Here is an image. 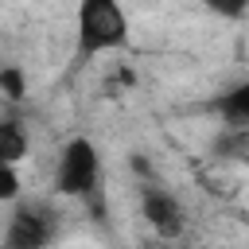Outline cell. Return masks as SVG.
I'll list each match as a JSON object with an SVG mask.
<instances>
[{
  "label": "cell",
  "mask_w": 249,
  "mask_h": 249,
  "mask_svg": "<svg viewBox=\"0 0 249 249\" xmlns=\"http://www.w3.org/2000/svg\"><path fill=\"white\" fill-rule=\"evenodd\" d=\"M0 198H4V202H16V198H19V175H16V167H8V163H0Z\"/></svg>",
  "instance_id": "obj_8"
},
{
  "label": "cell",
  "mask_w": 249,
  "mask_h": 249,
  "mask_svg": "<svg viewBox=\"0 0 249 249\" xmlns=\"http://www.w3.org/2000/svg\"><path fill=\"white\" fill-rule=\"evenodd\" d=\"M101 183V156L89 140L74 136L62 156H58V167H54V187L58 195H70V198H86L93 195V187Z\"/></svg>",
  "instance_id": "obj_2"
},
{
  "label": "cell",
  "mask_w": 249,
  "mask_h": 249,
  "mask_svg": "<svg viewBox=\"0 0 249 249\" xmlns=\"http://www.w3.org/2000/svg\"><path fill=\"white\" fill-rule=\"evenodd\" d=\"M218 109H222V117H226L233 128H249V78L237 82L230 93H222Z\"/></svg>",
  "instance_id": "obj_6"
},
{
  "label": "cell",
  "mask_w": 249,
  "mask_h": 249,
  "mask_svg": "<svg viewBox=\"0 0 249 249\" xmlns=\"http://www.w3.org/2000/svg\"><path fill=\"white\" fill-rule=\"evenodd\" d=\"M210 249H218V245H210Z\"/></svg>",
  "instance_id": "obj_9"
},
{
  "label": "cell",
  "mask_w": 249,
  "mask_h": 249,
  "mask_svg": "<svg viewBox=\"0 0 249 249\" xmlns=\"http://www.w3.org/2000/svg\"><path fill=\"white\" fill-rule=\"evenodd\" d=\"M140 206H144L148 226H152L160 237H179V233H183V206H179L175 195H167L163 187H144Z\"/></svg>",
  "instance_id": "obj_4"
},
{
  "label": "cell",
  "mask_w": 249,
  "mask_h": 249,
  "mask_svg": "<svg viewBox=\"0 0 249 249\" xmlns=\"http://www.w3.org/2000/svg\"><path fill=\"white\" fill-rule=\"evenodd\" d=\"M128 39V19L121 4L113 0H86L78 8V51L82 54H105L124 47Z\"/></svg>",
  "instance_id": "obj_1"
},
{
  "label": "cell",
  "mask_w": 249,
  "mask_h": 249,
  "mask_svg": "<svg viewBox=\"0 0 249 249\" xmlns=\"http://www.w3.org/2000/svg\"><path fill=\"white\" fill-rule=\"evenodd\" d=\"M27 152V132H23V124L16 121V117H4L0 121V163H8V167H16V160Z\"/></svg>",
  "instance_id": "obj_5"
},
{
  "label": "cell",
  "mask_w": 249,
  "mask_h": 249,
  "mask_svg": "<svg viewBox=\"0 0 249 249\" xmlns=\"http://www.w3.org/2000/svg\"><path fill=\"white\" fill-rule=\"evenodd\" d=\"M0 93H4V101H12V105L23 101L27 89H23V70H19V66H4V70H0Z\"/></svg>",
  "instance_id": "obj_7"
},
{
  "label": "cell",
  "mask_w": 249,
  "mask_h": 249,
  "mask_svg": "<svg viewBox=\"0 0 249 249\" xmlns=\"http://www.w3.org/2000/svg\"><path fill=\"white\" fill-rule=\"evenodd\" d=\"M54 237V214L39 202H16L4 226V249H47Z\"/></svg>",
  "instance_id": "obj_3"
}]
</instances>
